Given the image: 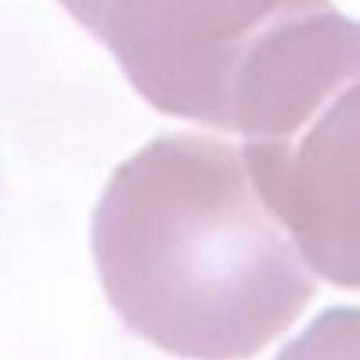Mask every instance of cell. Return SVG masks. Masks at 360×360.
I'll use <instances>...</instances> for the list:
<instances>
[{"mask_svg": "<svg viewBox=\"0 0 360 360\" xmlns=\"http://www.w3.org/2000/svg\"><path fill=\"white\" fill-rule=\"evenodd\" d=\"M91 248L125 327L182 359H251L318 291L241 147L205 135H164L118 166L95 209Z\"/></svg>", "mask_w": 360, "mask_h": 360, "instance_id": "cell-1", "label": "cell"}, {"mask_svg": "<svg viewBox=\"0 0 360 360\" xmlns=\"http://www.w3.org/2000/svg\"><path fill=\"white\" fill-rule=\"evenodd\" d=\"M359 99L332 108L296 139L241 146L262 202L313 272L359 285Z\"/></svg>", "mask_w": 360, "mask_h": 360, "instance_id": "cell-2", "label": "cell"}, {"mask_svg": "<svg viewBox=\"0 0 360 360\" xmlns=\"http://www.w3.org/2000/svg\"><path fill=\"white\" fill-rule=\"evenodd\" d=\"M279 0H150L145 50L180 58L221 50L255 29Z\"/></svg>", "mask_w": 360, "mask_h": 360, "instance_id": "cell-3", "label": "cell"}, {"mask_svg": "<svg viewBox=\"0 0 360 360\" xmlns=\"http://www.w3.org/2000/svg\"><path fill=\"white\" fill-rule=\"evenodd\" d=\"M359 311H325L276 360H359Z\"/></svg>", "mask_w": 360, "mask_h": 360, "instance_id": "cell-4", "label": "cell"}]
</instances>
